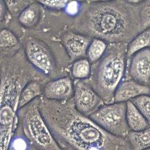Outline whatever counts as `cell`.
I'll list each match as a JSON object with an SVG mask.
<instances>
[{"label":"cell","mask_w":150,"mask_h":150,"mask_svg":"<svg viewBox=\"0 0 150 150\" xmlns=\"http://www.w3.org/2000/svg\"><path fill=\"white\" fill-rule=\"evenodd\" d=\"M7 150H30V144L24 135L20 125H18L9 143Z\"/></svg>","instance_id":"cell-21"},{"label":"cell","mask_w":150,"mask_h":150,"mask_svg":"<svg viewBox=\"0 0 150 150\" xmlns=\"http://www.w3.org/2000/svg\"><path fill=\"white\" fill-rule=\"evenodd\" d=\"M141 95H149L148 86L124 79L115 90L114 102H127Z\"/></svg>","instance_id":"cell-13"},{"label":"cell","mask_w":150,"mask_h":150,"mask_svg":"<svg viewBox=\"0 0 150 150\" xmlns=\"http://www.w3.org/2000/svg\"><path fill=\"white\" fill-rule=\"evenodd\" d=\"M30 150H31V149H30Z\"/></svg>","instance_id":"cell-32"},{"label":"cell","mask_w":150,"mask_h":150,"mask_svg":"<svg viewBox=\"0 0 150 150\" xmlns=\"http://www.w3.org/2000/svg\"><path fill=\"white\" fill-rule=\"evenodd\" d=\"M74 80L70 76L47 81L43 86L42 97L51 100L67 101L73 97Z\"/></svg>","instance_id":"cell-11"},{"label":"cell","mask_w":150,"mask_h":150,"mask_svg":"<svg viewBox=\"0 0 150 150\" xmlns=\"http://www.w3.org/2000/svg\"><path fill=\"white\" fill-rule=\"evenodd\" d=\"M126 108L127 102L104 104L89 117L108 133L126 138L130 131L126 120Z\"/></svg>","instance_id":"cell-7"},{"label":"cell","mask_w":150,"mask_h":150,"mask_svg":"<svg viewBox=\"0 0 150 150\" xmlns=\"http://www.w3.org/2000/svg\"><path fill=\"white\" fill-rule=\"evenodd\" d=\"M124 79L145 86L150 81V48L142 49L127 59Z\"/></svg>","instance_id":"cell-9"},{"label":"cell","mask_w":150,"mask_h":150,"mask_svg":"<svg viewBox=\"0 0 150 150\" xmlns=\"http://www.w3.org/2000/svg\"><path fill=\"white\" fill-rule=\"evenodd\" d=\"M19 39L28 62L46 81L70 76L71 63L59 35L46 30L23 29Z\"/></svg>","instance_id":"cell-4"},{"label":"cell","mask_w":150,"mask_h":150,"mask_svg":"<svg viewBox=\"0 0 150 150\" xmlns=\"http://www.w3.org/2000/svg\"><path fill=\"white\" fill-rule=\"evenodd\" d=\"M148 87H149V96H150V81L148 84Z\"/></svg>","instance_id":"cell-30"},{"label":"cell","mask_w":150,"mask_h":150,"mask_svg":"<svg viewBox=\"0 0 150 150\" xmlns=\"http://www.w3.org/2000/svg\"><path fill=\"white\" fill-rule=\"evenodd\" d=\"M116 1V0H89L88 2H109V1Z\"/></svg>","instance_id":"cell-29"},{"label":"cell","mask_w":150,"mask_h":150,"mask_svg":"<svg viewBox=\"0 0 150 150\" xmlns=\"http://www.w3.org/2000/svg\"><path fill=\"white\" fill-rule=\"evenodd\" d=\"M107 45V42L101 39L92 38L86 53V57L91 64L96 62L103 56L106 50Z\"/></svg>","instance_id":"cell-20"},{"label":"cell","mask_w":150,"mask_h":150,"mask_svg":"<svg viewBox=\"0 0 150 150\" xmlns=\"http://www.w3.org/2000/svg\"><path fill=\"white\" fill-rule=\"evenodd\" d=\"M126 138L132 150L150 148V126L141 131H129Z\"/></svg>","instance_id":"cell-17"},{"label":"cell","mask_w":150,"mask_h":150,"mask_svg":"<svg viewBox=\"0 0 150 150\" xmlns=\"http://www.w3.org/2000/svg\"><path fill=\"white\" fill-rule=\"evenodd\" d=\"M144 150H150V148H148V149H144Z\"/></svg>","instance_id":"cell-31"},{"label":"cell","mask_w":150,"mask_h":150,"mask_svg":"<svg viewBox=\"0 0 150 150\" xmlns=\"http://www.w3.org/2000/svg\"><path fill=\"white\" fill-rule=\"evenodd\" d=\"M59 39L71 63L86 57V53L92 38L77 32L69 28L62 31Z\"/></svg>","instance_id":"cell-10"},{"label":"cell","mask_w":150,"mask_h":150,"mask_svg":"<svg viewBox=\"0 0 150 150\" xmlns=\"http://www.w3.org/2000/svg\"><path fill=\"white\" fill-rule=\"evenodd\" d=\"M44 84L38 80L29 81L22 90L19 98V109L42 96Z\"/></svg>","instance_id":"cell-16"},{"label":"cell","mask_w":150,"mask_h":150,"mask_svg":"<svg viewBox=\"0 0 150 150\" xmlns=\"http://www.w3.org/2000/svg\"><path fill=\"white\" fill-rule=\"evenodd\" d=\"M22 47L18 35L8 28L0 29V59L10 57Z\"/></svg>","instance_id":"cell-14"},{"label":"cell","mask_w":150,"mask_h":150,"mask_svg":"<svg viewBox=\"0 0 150 150\" xmlns=\"http://www.w3.org/2000/svg\"><path fill=\"white\" fill-rule=\"evenodd\" d=\"M83 4V2L79 1H72L67 4L62 12L69 18L74 19L80 13Z\"/></svg>","instance_id":"cell-26"},{"label":"cell","mask_w":150,"mask_h":150,"mask_svg":"<svg viewBox=\"0 0 150 150\" xmlns=\"http://www.w3.org/2000/svg\"><path fill=\"white\" fill-rule=\"evenodd\" d=\"M12 19L4 0H0V29L7 28Z\"/></svg>","instance_id":"cell-27"},{"label":"cell","mask_w":150,"mask_h":150,"mask_svg":"<svg viewBox=\"0 0 150 150\" xmlns=\"http://www.w3.org/2000/svg\"><path fill=\"white\" fill-rule=\"evenodd\" d=\"M126 120L130 131H141L150 126L146 119L131 101L127 102Z\"/></svg>","instance_id":"cell-15"},{"label":"cell","mask_w":150,"mask_h":150,"mask_svg":"<svg viewBox=\"0 0 150 150\" xmlns=\"http://www.w3.org/2000/svg\"><path fill=\"white\" fill-rule=\"evenodd\" d=\"M91 64L87 57L77 59L71 63L70 76L73 80H84L89 78Z\"/></svg>","instance_id":"cell-19"},{"label":"cell","mask_w":150,"mask_h":150,"mask_svg":"<svg viewBox=\"0 0 150 150\" xmlns=\"http://www.w3.org/2000/svg\"><path fill=\"white\" fill-rule=\"evenodd\" d=\"M145 48H150V27L139 33L127 44V59Z\"/></svg>","instance_id":"cell-18"},{"label":"cell","mask_w":150,"mask_h":150,"mask_svg":"<svg viewBox=\"0 0 150 150\" xmlns=\"http://www.w3.org/2000/svg\"><path fill=\"white\" fill-rule=\"evenodd\" d=\"M69 28L107 43H128L144 30L139 4H131L124 0L83 2L80 13L73 19Z\"/></svg>","instance_id":"cell-2"},{"label":"cell","mask_w":150,"mask_h":150,"mask_svg":"<svg viewBox=\"0 0 150 150\" xmlns=\"http://www.w3.org/2000/svg\"><path fill=\"white\" fill-rule=\"evenodd\" d=\"M131 101L150 124V96L141 95Z\"/></svg>","instance_id":"cell-23"},{"label":"cell","mask_w":150,"mask_h":150,"mask_svg":"<svg viewBox=\"0 0 150 150\" xmlns=\"http://www.w3.org/2000/svg\"><path fill=\"white\" fill-rule=\"evenodd\" d=\"M124 1L131 4H134V5H138L142 2H144L145 0H124Z\"/></svg>","instance_id":"cell-28"},{"label":"cell","mask_w":150,"mask_h":150,"mask_svg":"<svg viewBox=\"0 0 150 150\" xmlns=\"http://www.w3.org/2000/svg\"><path fill=\"white\" fill-rule=\"evenodd\" d=\"M39 109L62 150H132L126 138L108 133L79 112L72 98L55 101L41 96Z\"/></svg>","instance_id":"cell-1"},{"label":"cell","mask_w":150,"mask_h":150,"mask_svg":"<svg viewBox=\"0 0 150 150\" xmlns=\"http://www.w3.org/2000/svg\"><path fill=\"white\" fill-rule=\"evenodd\" d=\"M46 8L33 1L26 6L16 19L19 25L24 29L36 30L46 16Z\"/></svg>","instance_id":"cell-12"},{"label":"cell","mask_w":150,"mask_h":150,"mask_svg":"<svg viewBox=\"0 0 150 150\" xmlns=\"http://www.w3.org/2000/svg\"><path fill=\"white\" fill-rule=\"evenodd\" d=\"M139 5L141 23L145 30L150 27V0H145Z\"/></svg>","instance_id":"cell-25"},{"label":"cell","mask_w":150,"mask_h":150,"mask_svg":"<svg viewBox=\"0 0 150 150\" xmlns=\"http://www.w3.org/2000/svg\"><path fill=\"white\" fill-rule=\"evenodd\" d=\"M33 1L37 2L38 3L42 5L45 8L49 10L54 11L62 12L67 4L75 0H33ZM81 2H88L89 0H76Z\"/></svg>","instance_id":"cell-24"},{"label":"cell","mask_w":150,"mask_h":150,"mask_svg":"<svg viewBox=\"0 0 150 150\" xmlns=\"http://www.w3.org/2000/svg\"><path fill=\"white\" fill-rule=\"evenodd\" d=\"M32 80L46 83L28 62L22 47L15 54L0 59V150H7L18 122L21 92Z\"/></svg>","instance_id":"cell-3"},{"label":"cell","mask_w":150,"mask_h":150,"mask_svg":"<svg viewBox=\"0 0 150 150\" xmlns=\"http://www.w3.org/2000/svg\"><path fill=\"white\" fill-rule=\"evenodd\" d=\"M4 1L13 19H16L21 12L33 2V0H4Z\"/></svg>","instance_id":"cell-22"},{"label":"cell","mask_w":150,"mask_h":150,"mask_svg":"<svg viewBox=\"0 0 150 150\" xmlns=\"http://www.w3.org/2000/svg\"><path fill=\"white\" fill-rule=\"evenodd\" d=\"M72 99L76 110L87 117L105 104L101 97L91 87L88 79L74 80Z\"/></svg>","instance_id":"cell-8"},{"label":"cell","mask_w":150,"mask_h":150,"mask_svg":"<svg viewBox=\"0 0 150 150\" xmlns=\"http://www.w3.org/2000/svg\"><path fill=\"white\" fill-rule=\"evenodd\" d=\"M127 44L108 43L103 56L91 64L90 83L105 104L114 102L115 90L124 79Z\"/></svg>","instance_id":"cell-5"},{"label":"cell","mask_w":150,"mask_h":150,"mask_svg":"<svg viewBox=\"0 0 150 150\" xmlns=\"http://www.w3.org/2000/svg\"><path fill=\"white\" fill-rule=\"evenodd\" d=\"M40 97L18 110V124L30 144L31 150H62L41 114Z\"/></svg>","instance_id":"cell-6"}]
</instances>
